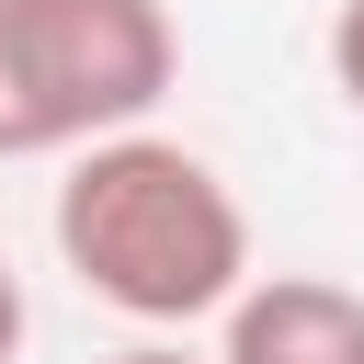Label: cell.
Masks as SVG:
<instances>
[{
	"label": "cell",
	"instance_id": "1",
	"mask_svg": "<svg viewBox=\"0 0 364 364\" xmlns=\"http://www.w3.org/2000/svg\"><path fill=\"white\" fill-rule=\"evenodd\" d=\"M57 262L80 273L91 307H114L136 330H193L250 284V216H239L216 159H193L182 136L125 125V136L68 148Z\"/></svg>",
	"mask_w": 364,
	"mask_h": 364
},
{
	"label": "cell",
	"instance_id": "2",
	"mask_svg": "<svg viewBox=\"0 0 364 364\" xmlns=\"http://www.w3.org/2000/svg\"><path fill=\"white\" fill-rule=\"evenodd\" d=\"M171 80L182 34L159 0H0V159L125 136Z\"/></svg>",
	"mask_w": 364,
	"mask_h": 364
},
{
	"label": "cell",
	"instance_id": "3",
	"mask_svg": "<svg viewBox=\"0 0 364 364\" xmlns=\"http://www.w3.org/2000/svg\"><path fill=\"white\" fill-rule=\"evenodd\" d=\"M216 364H364V296L330 273H250L216 307Z\"/></svg>",
	"mask_w": 364,
	"mask_h": 364
},
{
	"label": "cell",
	"instance_id": "4",
	"mask_svg": "<svg viewBox=\"0 0 364 364\" xmlns=\"http://www.w3.org/2000/svg\"><path fill=\"white\" fill-rule=\"evenodd\" d=\"M330 80H341V102L364 114V0H341V11H330Z\"/></svg>",
	"mask_w": 364,
	"mask_h": 364
},
{
	"label": "cell",
	"instance_id": "5",
	"mask_svg": "<svg viewBox=\"0 0 364 364\" xmlns=\"http://www.w3.org/2000/svg\"><path fill=\"white\" fill-rule=\"evenodd\" d=\"M102 364H216V353H193V341H171V330H148V341H125V353H102Z\"/></svg>",
	"mask_w": 364,
	"mask_h": 364
},
{
	"label": "cell",
	"instance_id": "6",
	"mask_svg": "<svg viewBox=\"0 0 364 364\" xmlns=\"http://www.w3.org/2000/svg\"><path fill=\"white\" fill-rule=\"evenodd\" d=\"M11 353H23V273L0 262V364H11Z\"/></svg>",
	"mask_w": 364,
	"mask_h": 364
}]
</instances>
